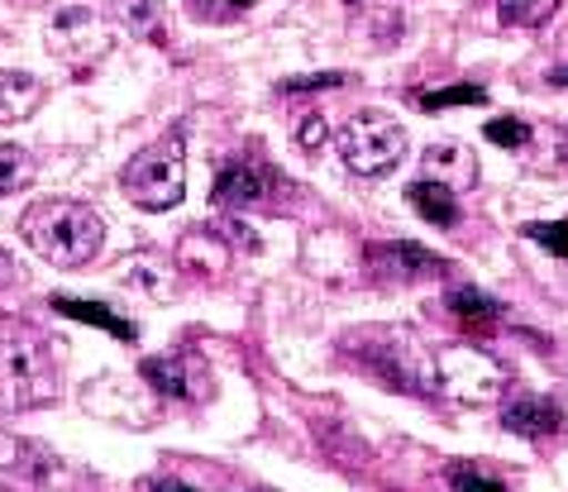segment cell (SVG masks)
Returning <instances> with one entry per match:
<instances>
[{
    "label": "cell",
    "instance_id": "cell-1",
    "mask_svg": "<svg viewBox=\"0 0 568 492\" xmlns=\"http://www.w3.org/2000/svg\"><path fill=\"white\" fill-rule=\"evenodd\" d=\"M24 244L53 268H87L105 244V220L82 201H39L20 220Z\"/></svg>",
    "mask_w": 568,
    "mask_h": 492
},
{
    "label": "cell",
    "instance_id": "cell-2",
    "mask_svg": "<svg viewBox=\"0 0 568 492\" xmlns=\"http://www.w3.org/2000/svg\"><path fill=\"white\" fill-rule=\"evenodd\" d=\"M124 197L144 211H172L186 197V149H182V130H168L158 144L144 153H134L120 172Z\"/></svg>",
    "mask_w": 568,
    "mask_h": 492
},
{
    "label": "cell",
    "instance_id": "cell-3",
    "mask_svg": "<svg viewBox=\"0 0 568 492\" xmlns=\"http://www.w3.org/2000/svg\"><path fill=\"white\" fill-rule=\"evenodd\" d=\"M339 158L358 178H387L406 158V130L392 116L363 110V116H354L339 130Z\"/></svg>",
    "mask_w": 568,
    "mask_h": 492
},
{
    "label": "cell",
    "instance_id": "cell-4",
    "mask_svg": "<svg viewBox=\"0 0 568 492\" xmlns=\"http://www.w3.org/2000/svg\"><path fill=\"white\" fill-rule=\"evenodd\" d=\"M435 383L439 392L449 396V402H464V406H487V402H497L501 392H507L511 383V373L501 369L497 359H487L483 349H439V359H435Z\"/></svg>",
    "mask_w": 568,
    "mask_h": 492
},
{
    "label": "cell",
    "instance_id": "cell-5",
    "mask_svg": "<svg viewBox=\"0 0 568 492\" xmlns=\"http://www.w3.org/2000/svg\"><path fill=\"white\" fill-rule=\"evenodd\" d=\"M53 392L49 383V363L34 344H6L0 349V406L6 411H24L39 406Z\"/></svg>",
    "mask_w": 568,
    "mask_h": 492
},
{
    "label": "cell",
    "instance_id": "cell-6",
    "mask_svg": "<svg viewBox=\"0 0 568 492\" xmlns=\"http://www.w3.org/2000/svg\"><path fill=\"white\" fill-rule=\"evenodd\" d=\"M267 168H254V163H225L220 168V178L211 187V205L215 211H244V205H258L267 197Z\"/></svg>",
    "mask_w": 568,
    "mask_h": 492
},
{
    "label": "cell",
    "instance_id": "cell-7",
    "mask_svg": "<svg viewBox=\"0 0 568 492\" xmlns=\"http://www.w3.org/2000/svg\"><path fill=\"white\" fill-rule=\"evenodd\" d=\"M368 268H373V273H383V278H397V282H406V278H439V273H445V259H435V253H425L420 244H406V240H397V244L373 249V253H368Z\"/></svg>",
    "mask_w": 568,
    "mask_h": 492
},
{
    "label": "cell",
    "instance_id": "cell-8",
    "mask_svg": "<svg viewBox=\"0 0 568 492\" xmlns=\"http://www.w3.org/2000/svg\"><path fill=\"white\" fill-rule=\"evenodd\" d=\"M501 425L511 435H526V440H540V435H555L564 425V411L549 402V396H520V402L501 406Z\"/></svg>",
    "mask_w": 568,
    "mask_h": 492
},
{
    "label": "cell",
    "instance_id": "cell-9",
    "mask_svg": "<svg viewBox=\"0 0 568 492\" xmlns=\"http://www.w3.org/2000/svg\"><path fill=\"white\" fill-rule=\"evenodd\" d=\"M420 168H425V178L430 182H445V187H473L478 182V158H473L468 144H430L420 158Z\"/></svg>",
    "mask_w": 568,
    "mask_h": 492
},
{
    "label": "cell",
    "instance_id": "cell-10",
    "mask_svg": "<svg viewBox=\"0 0 568 492\" xmlns=\"http://www.w3.org/2000/svg\"><path fill=\"white\" fill-rule=\"evenodd\" d=\"M406 201H412V211L420 220H430V225H439V230L459 225V197H454V187H445V182L420 178V182L406 187Z\"/></svg>",
    "mask_w": 568,
    "mask_h": 492
},
{
    "label": "cell",
    "instance_id": "cell-11",
    "mask_svg": "<svg viewBox=\"0 0 568 492\" xmlns=\"http://www.w3.org/2000/svg\"><path fill=\"white\" fill-rule=\"evenodd\" d=\"M43 106V82L24 72H0V124H20Z\"/></svg>",
    "mask_w": 568,
    "mask_h": 492
},
{
    "label": "cell",
    "instance_id": "cell-12",
    "mask_svg": "<svg viewBox=\"0 0 568 492\" xmlns=\"http://www.w3.org/2000/svg\"><path fill=\"white\" fill-rule=\"evenodd\" d=\"M53 311H58V315H72V321L97 325V330H105V335H115V340H124V344H134V340H139L134 321H124L120 311L101 307V301H72V297H53Z\"/></svg>",
    "mask_w": 568,
    "mask_h": 492
},
{
    "label": "cell",
    "instance_id": "cell-13",
    "mask_svg": "<svg viewBox=\"0 0 568 492\" xmlns=\"http://www.w3.org/2000/svg\"><path fill=\"white\" fill-rule=\"evenodd\" d=\"M115 20L130 29L134 39L163 43L168 39V10L163 0H115Z\"/></svg>",
    "mask_w": 568,
    "mask_h": 492
},
{
    "label": "cell",
    "instance_id": "cell-14",
    "mask_svg": "<svg viewBox=\"0 0 568 492\" xmlns=\"http://www.w3.org/2000/svg\"><path fill=\"white\" fill-rule=\"evenodd\" d=\"M445 301H449V311L473 330V335H487V330H497V321H501V307L493 297H483L478 288H449Z\"/></svg>",
    "mask_w": 568,
    "mask_h": 492
},
{
    "label": "cell",
    "instance_id": "cell-15",
    "mask_svg": "<svg viewBox=\"0 0 568 492\" xmlns=\"http://www.w3.org/2000/svg\"><path fill=\"white\" fill-rule=\"evenodd\" d=\"M144 383L158 388L163 396H192V373H186V359H149L144 363Z\"/></svg>",
    "mask_w": 568,
    "mask_h": 492
},
{
    "label": "cell",
    "instance_id": "cell-16",
    "mask_svg": "<svg viewBox=\"0 0 568 492\" xmlns=\"http://www.w3.org/2000/svg\"><path fill=\"white\" fill-rule=\"evenodd\" d=\"M29 178H34V158H29V149H20V144H0V197L24 192Z\"/></svg>",
    "mask_w": 568,
    "mask_h": 492
},
{
    "label": "cell",
    "instance_id": "cell-17",
    "mask_svg": "<svg viewBox=\"0 0 568 492\" xmlns=\"http://www.w3.org/2000/svg\"><path fill=\"white\" fill-rule=\"evenodd\" d=\"M501 20L516 24V29H540L549 14L559 10V0H501Z\"/></svg>",
    "mask_w": 568,
    "mask_h": 492
},
{
    "label": "cell",
    "instance_id": "cell-18",
    "mask_svg": "<svg viewBox=\"0 0 568 492\" xmlns=\"http://www.w3.org/2000/svg\"><path fill=\"white\" fill-rule=\"evenodd\" d=\"M526 240H535L540 249H549L555 259H568V220H526L520 225Z\"/></svg>",
    "mask_w": 568,
    "mask_h": 492
},
{
    "label": "cell",
    "instance_id": "cell-19",
    "mask_svg": "<svg viewBox=\"0 0 568 492\" xmlns=\"http://www.w3.org/2000/svg\"><path fill=\"white\" fill-rule=\"evenodd\" d=\"M487 101V91L483 87H473V82H464V87H445V91H425L420 97V110H449V106H483Z\"/></svg>",
    "mask_w": 568,
    "mask_h": 492
},
{
    "label": "cell",
    "instance_id": "cell-20",
    "mask_svg": "<svg viewBox=\"0 0 568 492\" xmlns=\"http://www.w3.org/2000/svg\"><path fill=\"white\" fill-rule=\"evenodd\" d=\"M449 492H507L501 488V479H487V473H478L473 464H449Z\"/></svg>",
    "mask_w": 568,
    "mask_h": 492
},
{
    "label": "cell",
    "instance_id": "cell-21",
    "mask_svg": "<svg viewBox=\"0 0 568 492\" xmlns=\"http://www.w3.org/2000/svg\"><path fill=\"white\" fill-rule=\"evenodd\" d=\"M487 139H493L497 149H520V144H526V139H530V130H526V124H520V120L501 116V120L487 124Z\"/></svg>",
    "mask_w": 568,
    "mask_h": 492
},
{
    "label": "cell",
    "instance_id": "cell-22",
    "mask_svg": "<svg viewBox=\"0 0 568 492\" xmlns=\"http://www.w3.org/2000/svg\"><path fill=\"white\" fill-rule=\"evenodd\" d=\"M329 87H344V72H315V77H292V82H282L277 91H329Z\"/></svg>",
    "mask_w": 568,
    "mask_h": 492
},
{
    "label": "cell",
    "instance_id": "cell-23",
    "mask_svg": "<svg viewBox=\"0 0 568 492\" xmlns=\"http://www.w3.org/2000/svg\"><path fill=\"white\" fill-rule=\"evenodd\" d=\"M321 144H325V120H321V116H306L302 124H296V149L315 153Z\"/></svg>",
    "mask_w": 568,
    "mask_h": 492
},
{
    "label": "cell",
    "instance_id": "cell-24",
    "mask_svg": "<svg viewBox=\"0 0 568 492\" xmlns=\"http://www.w3.org/2000/svg\"><path fill=\"white\" fill-rule=\"evenodd\" d=\"M215 234H220V240H234V244H240V249H248V253H254V249H258V240H254V230H244V225H240V220H220V225H215Z\"/></svg>",
    "mask_w": 568,
    "mask_h": 492
},
{
    "label": "cell",
    "instance_id": "cell-25",
    "mask_svg": "<svg viewBox=\"0 0 568 492\" xmlns=\"http://www.w3.org/2000/svg\"><path fill=\"white\" fill-rule=\"evenodd\" d=\"M149 492H196V488H186V483H178V479H158Z\"/></svg>",
    "mask_w": 568,
    "mask_h": 492
},
{
    "label": "cell",
    "instance_id": "cell-26",
    "mask_svg": "<svg viewBox=\"0 0 568 492\" xmlns=\"http://www.w3.org/2000/svg\"><path fill=\"white\" fill-rule=\"evenodd\" d=\"M225 6H234V10H248V6H258V0H225Z\"/></svg>",
    "mask_w": 568,
    "mask_h": 492
},
{
    "label": "cell",
    "instance_id": "cell-27",
    "mask_svg": "<svg viewBox=\"0 0 568 492\" xmlns=\"http://www.w3.org/2000/svg\"><path fill=\"white\" fill-rule=\"evenodd\" d=\"M349 6H363V0H349Z\"/></svg>",
    "mask_w": 568,
    "mask_h": 492
},
{
    "label": "cell",
    "instance_id": "cell-28",
    "mask_svg": "<svg viewBox=\"0 0 568 492\" xmlns=\"http://www.w3.org/2000/svg\"><path fill=\"white\" fill-rule=\"evenodd\" d=\"M263 492H273V488H263Z\"/></svg>",
    "mask_w": 568,
    "mask_h": 492
}]
</instances>
